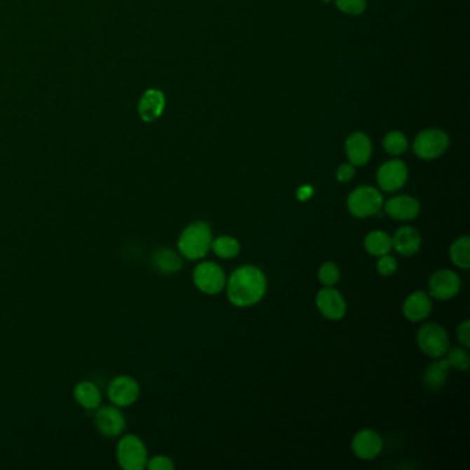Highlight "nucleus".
I'll list each match as a JSON object with an SVG mask.
<instances>
[{"label":"nucleus","instance_id":"1","mask_svg":"<svg viewBox=\"0 0 470 470\" xmlns=\"http://www.w3.org/2000/svg\"><path fill=\"white\" fill-rule=\"evenodd\" d=\"M227 295L232 305L248 308L258 304L268 288L265 274L254 265H243L227 280Z\"/></svg>","mask_w":470,"mask_h":470},{"label":"nucleus","instance_id":"2","mask_svg":"<svg viewBox=\"0 0 470 470\" xmlns=\"http://www.w3.org/2000/svg\"><path fill=\"white\" fill-rule=\"evenodd\" d=\"M213 231L204 221L189 224L180 235L178 250L187 260L197 261L204 258L211 250Z\"/></svg>","mask_w":470,"mask_h":470},{"label":"nucleus","instance_id":"3","mask_svg":"<svg viewBox=\"0 0 470 470\" xmlns=\"http://www.w3.org/2000/svg\"><path fill=\"white\" fill-rule=\"evenodd\" d=\"M347 206L353 217L368 218L381 214L384 197L378 189L372 187H360L349 195Z\"/></svg>","mask_w":470,"mask_h":470},{"label":"nucleus","instance_id":"4","mask_svg":"<svg viewBox=\"0 0 470 470\" xmlns=\"http://www.w3.org/2000/svg\"><path fill=\"white\" fill-rule=\"evenodd\" d=\"M417 344L431 358L444 357L450 349V338L445 328L437 323H427L417 333Z\"/></svg>","mask_w":470,"mask_h":470},{"label":"nucleus","instance_id":"5","mask_svg":"<svg viewBox=\"0 0 470 470\" xmlns=\"http://www.w3.org/2000/svg\"><path fill=\"white\" fill-rule=\"evenodd\" d=\"M116 455L119 465L126 470L144 469L148 462V451L144 441L133 434L119 441Z\"/></svg>","mask_w":470,"mask_h":470},{"label":"nucleus","instance_id":"6","mask_svg":"<svg viewBox=\"0 0 470 470\" xmlns=\"http://www.w3.org/2000/svg\"><path fill=\"white\" fill-rule=\"evenodd\" d=\"M194 283L201 293L215 295L225 288L227 274L218 264L204 261L194 271Z\"/></svg>","mask_w":470,"mask_h":470},{"label":"nucleus","instance_id":"7","mask_svg":"<svg viewBox=\"0 0 470 470\" xmlns=\"http://www.w3.org/2000/svg\"><path fill=\"white\" fill-rule=\"evenodd\" d=\"M461 287L462 281L459 274L451 269H438L429 278V295L440 301H447L457 297L461 291Z\"/></svg>","mask_w":470,"mask_h":470},{"label":"nucleus","instance_id":"8","mask_svg":"<svg viewBox=\"0 0 470 470\" xmlns=\"http://www.w3.org/2000/svg\"><path fill=\"white\" fill-rule=\"evenodd\" d=\"M448 137L441 130H427L422 131L415 142L414 151L417 156L424 160H433L441 156L448 148Z\"/></svg>","mask_w":470,"mask_h":470},{"label":"nucleus","instance_id":"9","mask_svg":"<svg viewBox=\"0 0 470 470\" xmlns=\"http://www.w3.org/2000/svg\"><path fill=\"white\" fill-rule=\"evenodd\" d=\"M316 307L325 318L338 321L347 314V301L334 287H324L316 295Z\"/></svg>","mask_w":470,"mask_h":470},{"label":"nucleus","instance_id":"10","mask_svg":"<svg viewBox=\"0 0 470 470\" xmlns=\"http://www.w3.org/2000/svg\"><path fill=\"white\" fill-rule=\"evenodd\" d=\"M408 178V170L404 161L391 160L382 164L377 174L378 185L385 192H394L404 187Z\"/></svg>","mask_w":470,"mask_h":470},{"label":"nucleus","instance_id":"11","mask_svg":"<svg viewBox=\"0 0 470 470\" xmlns=\"http://www.w3.org/2000/svg\"><path fill=\"white\" fill-rule=\"evenodd\" d=\"M384 448V441L380 433L372 429H363L354 434L352 440V451L354 455L364 461L375 459Z\"/></svg>","mask_w":470,"mask_h":470},{"label":"nucleus","instance_id":"12","mask_svg":"<svg viewBox=\"0 0 470 470\" xmlns=\"http://www.w3.org/2000/svg\"><path fill=\"white\" fill-rule=\"evenodd\" d=\"M108 396L115 405L127 407L137 401L140 396V385L134 378L120 375L109 384Z\"/></svg>","mask_w":470,"mask_h":470},{"label":"nucleus","instance_id":"13","mask_svg":"<svg viewBox=\"0 0 470 470\" xmlns=\"http://www.w3.org/2000/svg\"><path fill=\"white\" fill-rule=\"evenodd\" d=\"M385 213L396 221H412L421 213L419 201L412 196L392 197L384 204Z\"/></svg>","mask_w":470,"mask_h":470},{"label":"nucleus","instance_id":"14","mask_svg":"<svg viewBox=\"0 0 470 470\" xmlns=\"http://www.w3.org/2000/svg\"><path fill=\"white\" fill-rule=\"evenodd\" d=\"M431 309H433V302H431V295L421 290L411 293L403 304L404 317L414 323L424 321L425 318H428L429 314H431Z\"/></svg>","mask_w":470,"mask_h":470},{"label":"nucleus","instance_id":"15","mask_svg":"<svg viewBox=\"0 0 470 470\" xmlns=\"http://www.w3.org/2000/svg\"><path fill=\"white\" fill-rule=\"evenodd\" d=\"M164 108H166L164 94L156 88H149L140 98L138 115L142 121L152 123L161 116Z\"/></svg>","mask_w":470,"mask_h":470},{"label":"nucleus","instance_id":"16","mask_svg":"<svg viewBox=\"0 0 470 470\" xmlns=\"http://www.w3.org/2000/svg\"><path fill=\"white\" fill-rule=\"evenodd\" d=\"M393 248L404 255L411 257L415 255L422 246L421 234L414 227H403L396 231L392 237Z\"/></svg>","mask_w":470,"mask_h":470},{"label":"nucleus","instance_id":"17","mask_svg":"<svg viewBox=\"0 0 470 470\" xmlns=\"http://www.w3.org/2000/svg\"><path fill=\"white\" fill-rule=\"evenodd\" d=\"M95 425L102 434L115 437L124 431L126 419L116 407H102L95 415Z\"/></svg>","mask_w":470,"mask_h":470},{"label":"nucleus","instance_id":"18","mask_svg":"<svg viewBox=\"0 0 470 470\" xmlns=\"http://www.w3.org/2000/svg\"><path fill=\"white\" fill-rule=\"evenodd\" d=\"M347 155L353 166H364L371 156V142L363 133H354L347 141Z\"/></svg>","mask_w":470,"mask_h":470},{"label":"nucleus","instance_id":"19","mask_svg":"<svg viewBox=\"0 0 470 470\" xmlns=\"http://www.w3.org/2000/svg\"><path fill=\"white\" fill-rule=\"evenodd\" d=\"M450 364L445 358L440 357L431 363L424 374V385L429 391H438L444 387L448 377Z\"/></svg>","mask_w":470,"mask_h":470},{"label":"nucleus","instance_id":"20","mask_svg":"<svg viewBox=\"0 0 470 470\" xmlns=\"http://www.w3.org/2000/svg\"><path fill=\"white\" fill-rule=\"evenodd\" d=\"M364 248L374 257H381L392 251V236L384 231H371L364 239Z\"/></svg>","mask_w":470,"mask_h":470},{"label":"nucleus","instance_id":"21","mask_svg":"<svg viewBox=\"0 0 470 470\" xmlns=\"http://www.w3.org/2000/svg\"><path fill=\"white\" fill-rule=\"evenodd\" d=\"M154 264L163 274H177L182 268L181 257L171 248H159L154 254Z\"/></svg>","mask_w":470,"mask_h":470},{"label":"nucleus","instance_id":"22","mask_svg":"<svg viewBox=\"0 0 470 470\" xmlns=\"http://www.w3.org/2000/svg\"><path fill=\"white\" fill-rule=\"evenodd\" d=\"M75 398L79 404L87 410H94L98 408V405L101 404V392L97 388V385H94L93 382L88 381H83L76 385L75 391Z\"/></svg>","mask_w":470,"mask_h":470},{"label":"nucleus","instance_id":"23","mask_svg":"<svg viewBox=\"0 0 470 470\" xmlns=\"http://www.w3.org/2000/svg\"><path fill=\"white\" fill-rule=\"evenodd\" d=\"M450 258L452 264L462 269L468 271L470 268V239L469 236H461L455 239L450 247Z\"/></svg>","mask_w":470,"mask_h":470},{"label":"nucleus","instance_id":"24","mask_svg":"<svg viewBox=\"0 0 470 470\" xmlns=\"http://www.w3.org/2000/svg\"><path fill=\"white\" fill-rule=\"evenodd\" d=\"M240 243L239 240L231 235L218 236L217 239H213L211 250L213 253L222 258V260H232L240 254Z\"/></svg>","mask_w":470,"mask_h":470},{"label":"nucleus","instance_id":"25","mask_svg":"<svg viewBox=\"0 0 470 470\" xmlns=\"http://www.w3.org/2000/svg\"><path fill=\"white\" fill-rule=\"evenodd\" d=\"M317 276L324 287H334L341 278V271L337 264L327 261L320 267Z\"/></svg>","mask_w":470,"mask_h":470},{"label":"nucleus","instance_id":"26","mask_svg":"<svg viewBox=\"0 0 470 470\" xmlns=\"http://www.w3.org/2000/svg\"><path fill=\"white\" fill-rule=\"evenodd\" d=\"M407 147H408V144H407L405 137L398 131L389 133L384 140V148L391 155L404 154L407 151Z\"/></svg>","mask_w":470,"mask_h":470},{"label":"nucleus","instance_id":"27","mask_svg":"<svg viewBox=\"0 0 470 470\" xmlns=\"http://www.w3.org/2000/svg\"><path fill=\"white\" fill-rule=\"evenodd\" d=\"M447 354V361L450 367L457 368L459 371H468L470 365L469 352L466 348H454L451 351L445 353Z\"/></svg>","mask_w":470,"mask_h":470},{"label":"nucleus","instance_id":"28","mask_svg":"<svg viewBox=\"0 0 470 470\" xmlns=\"http://www.w3.org/2000/svg\"><path fill=\"white\" fill-rule=\"evenodd\" d=\"M397 271V261L391 254H385L378 257L377 261V272L381 276H392Z\"/></svg>","mask_w":470,"mask_h":470},{"label":"nucleus","instance_id":"29","mask_svg":"<svg viewBox=\"0 0 470 470\" xmlns=\"http://www.w3.org/2000/svg\"><path fill=\"white\" fill-rule=\"evenodd\" d=\"M335 3L341 11L352 15L361 14L365 8V0H335Z\"/></svg>","mask_w":470,"mask_h":470},{"label":"nucleus","instance_id":"30","mask_svg":"<svg viewBox=\"0 0 470 470\" xmlns=\"http://www.w3.org/2000/svg\"><path fill=\"white\" fill-rule=\"evenodd\" d=\"M147 466L151 470H173L174 469V462L171 458L166 455H156L151 459H148Z\"/></svg>","mask_w":470,"mask_h":470},{"label":"nucleus","instance_id":"31","mask_svg":"<svg viewBox=\"0 0 470 470\" xmlns=\"http://www.w3.org/2000/svg\"><path fill=\"white\" fill-rule=\"evenodd\" d=\"M457 337H458V341L459 344L469 349L470 347V321L469 320H465L462 321L459 325H458V330H457Z\"/></svg>","mask_w":470,"mask_h":470},{"label":"nucleus","instance_id":"32","mask_svg":"<svg viewBox=\"0 0 470 470\" xmlns=\"http://www.w3.org/2000/svg\"><path fill=\"white\" fill-rule=\"evenodd\" d=\"M354 177V166L348 163V164H342L338 170H337V180L342 184L349 182Z\"/></svg>","mask_w":470,"mask_h":470},{"label":"nucleus","instance_id":"33","mask_svg":"<svg viewBox=\"0 0 470 470\" xmlns=\"http://www.w3.org/2000/svg\"><path fill=\"white\" fill-rule=\"evenodd\" d=\"M312 196H314V188L309 185H304L297 191V199L301 201L309 200Z\"/></svg>","mask_w":470,"mask_h":470},{"label":"nucleus","instance_id":"34","mask_svg":"<svg viewBox=\"0 0 470 470\" xmlns=\"http://www.w3.org/2000/svg\"><path fill=\"white\" fill-rule=\"evenodd\" d=\"M323 1H330V0H323Z\"/></svg>","mask_w":470,"mask_h":470}]
</instances>
